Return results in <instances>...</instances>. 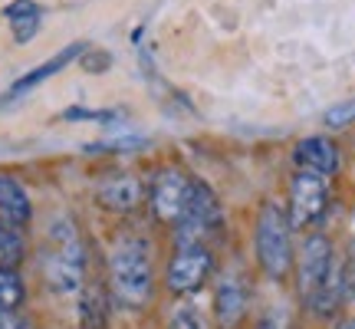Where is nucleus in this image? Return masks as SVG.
I'll use <instances>...</instances> for the list:
<instances>
[{"mask_svg":"<svg viewBox=\"0 0 355 329\" xmlns=\"http://www.w3.org/2000/svg\"><path fill=\"white\" fill-rule=\"evenodd\" d=\"M145 181L132 171H115V175H105L96 188V198L105 211H115V214H132L141 201H145Z\"/></svg>","mask_w":355,"mask_h":329,"instance_id":"1a4fd4ad","label":"nucleus"},{"mask_svg":"<svg viewBox=\"0 0 355 329\" xmlns=\"http://www.w3.org/2000/svg\"><path fill=\"white\" fill-rule=\"evenodd\" d=\"M339 264L336 260V253H332V244L329 237H322V234H309L300 247V260H296V280H300V293H303V300L309 303L316 290L326 283V277L332 273V267Z\"/></svg>","mask_w":355,"mask_h":329,"instance_id":"0eeeda50","label":"nucleus"},{"mask_svg":"<svg viewBox=\"0 0 355 329\" xmlns=\"http://www.w3.org/2000/svg\"><path fill=\"white\" fill-rule=\"evenodd\" d=\"M243 310H247V287H243L237 277H224L217 283V293H214V313H217V323L227 329V326H237L243 319Z\"/></svg>","mask_w":355,"mask_h":329,"instance_id":"f8f14e48","label":"nucleus"},{"mask_svg":"<svg viewBox=\"0 0 355 329\" xmlns=\"http://www.w3.org/2000/svg\"><path fill=\"white\" fill-rule=\"evenodd\" d=\"M30 13H40V3H33V0H13L10 7H3L7 20H20V17H30Z\"/></svg>","mask_w":355,"mask_h":329,"instance_id":"412c9836","label":"nucleus"},{"mask_svg":"<svg viewBox=\"0 0 355 329\" xmlns=\"http://www.w3.org/2000/svg\"><path fill=\"white\" fill-rule=\"evenodd\" d=\"M254 244H257V260L260 270L266 277L283 280L293 267V228L286 211L277 201H266L257 214V230H254Z\"/></svg>","mask_w":355,"mask_h":329,"instance_id":"7ed1b4c3","label":"nucleus"},{"mask_svg":"<svg viewBox=\"0 0 355 329\" xmlns=\"http://www.w3.org/2000/svg\"><path fill=\"white\" fill-rule=\"evenodd\" d=\"M293 162L300 164V171H309V175H319V178H329L339 171V149L336 142L326 139V135H309V139L296 142L293 149Z\"/></svg>","mask_w":355,"mask_h":329,"instance_id":"9d476101","label":"nucleus"},{"mask_svg":"<svg viewBox=\"0 0 355 329\" xmlns=\"http://www.w3.org/2000/svg\"><path fill=\"white\" fill-rule=\"evenodd\" d=\"M30 217H33V204L26 188L13 175L0 171V224L20 230L30 224Z\"/></svg>","mask_w":355,"mask_h":329,"instance_id":"9b49d317","label":"nucleus"},{"mask_svg":"<svg viewBox=\"0 0 355 329\" xmlns=\"http://www.w3.org/2000/svg\"><path fill=\"white\" fill-rule=\"evenodd\" d=\"M322 122L329 128H345L355 122V99H345V102H336L329 112L322 115Z\"/></svg>","mask_w":355,"mask_h":329,"instance_id":"dca6fc26","label":"nucleus"},{"mask_svg":"<svg viewBox=\"0 0 355 329\" xmlns=\"http://www.w3.org/2000/svg\"><path fill=\"white\" fill-rule=\"evenodd\" d=\"M257 329H290V326H286V317L273 310V313H266V317L257 323Z\"/></svg>","mask_w":355,"mask_h":329,"instance_id":"b1692460","label":"nucleus"},{"mask_svg":"<svg viewBox=\"0 0 355 329\" xmlns=\"http://www.w3.org/2000/svg\"><path fill=\"white\" fill-rule=\"evenodd\" d=\"M109 323V296L99 283H83L79 290V326L83 329H105Z\"/></svg>","mask_w":355,"mask_h":329,"instance_id":"4468645a","label":"nucleus"},{"mask_svg":"<svg viewBox=\"0 0 355 329\" xmlns=\"http://www.w3.org/2000/svg\"><path fill=\"white\" fill-rule=\"evenodd\" d=\"M145 142L135 139V135H125V139H112V142H96L89 145L86 152H128V149H141Z\"/></svg>","mask_w":355,"mask_h":329,"instance_id":"aec40b11","label":"nucleus"},{"mask_svg":"<svg viewBox=\"0 0 355 329\" xmlns=\"http://www.w3.org/2000/svg\"><path fill=\"white\" fill-rule=\"evenodd\" d=\"M109 283H112V296L128 310H141L152 303L155 267L152 247L145 237L125 234L115 241L112 257H109Z\"/></svg>","mask_w":355,"mask_h":329,"instance_id":"f03ea898","label":"nucleus"},{"mask_svg":"<svg viewBox=\"0 0 355 329\" xmlns=\"http://www.w3.org/2000/svg\"><path fill=\"white\" fill-rule=\"evenodd\" d=\"M86 53V43H69L66 50H60L56 56H50L43 66H37V69H30L26 76H20L17 83H13V89H10V99L13 96H24V92H30V89H37L40 83H46L50 76H56L60 69H66V66L73 63L76 56H83Z\"/></svg>","mask_w":355,"mask_h":329,"instance_id":"ddd939ff","label":"nucleus"},{"mask_svg":"<svg viewBox=\"0 0 355 329\" xmlns=\"http://www.w3.org/2000/svg\"><path fill=\"white\" fill-rule=\"evenodd\" d=\"M63 119L66 122H115L119 115L105 112V109H102V112H96V109H66Z\"/></svg>","mask_w":355,"mask_h":329,"instance_id":"a211bd4d","label":"nucleus"},{"mask_svg":"<svg viewBox=\"0 0 355 329\" xmlns=\"http://www.w3.org/2000/svg\"><path fill=\"white\" fill-rule=\"evenodd\" d=\"M10 24H13V40H17V43H26V40L37 37V30H40V13H30V17L10 20Z\"/></svg>","mask_w":355,"mask_h":329,"instance_id":"6ab92c4d","label":"nucleus"},{"mask_svg":"<svg viewBox=\"0 0 355 329\" xmlns=\"http://www.w3.org/2000/svg\"><path fill=\"white\" fill-rule=\"evenodd\" d=\"M214 273V253L207 247H178L168 260L165 283L175 296H191L198 293Z\"/></svg>","mask_w":355,"mask_h":329,"instance_id":"423d86ee","label":"nucleus"},{"mask_svg":"<svg viewBox=\"0 0 355 329\" xmlns=\"http://www.w3.org/2000/svg\"><path fill=\"white\" fill-rule=\"evenodd\" d=\"M326 208H329V185H326V178L319 175H309V171H296L290 185V228L293 230H306L319 224L322 214H326Z\"/></svg>","mask_w":355,"mask_h":329,"instance_id":"39448f33","label":"nucleus"},{"mask_svg":"<svg viewBox=\"0 0 355 329\" xmlns=\"http://www.w3.org/2000/svg\"><path fill=\"white\" fill-rule=\"evenodd\" d=\"M43 280L56 296H76L86 283V244L76 221L69 214H56L46 228L43 244Z\"/></svg>","mask_w":355,"mask_h":329,"instance_id":"f257e3e1","label":"nucleus"},{"mask_svg":"<svg viewBox=\"0 0 355 329\" xmlns=\"http://www.w3.org/2000/svg\"><path fill=\"white\" fill-rule=\"evenodd\" d=\"M0 329H30L20 310H0Z\"/></svg>","mask_w":355,"mask_h":329,"instance_id":"4be33fe9","label":"nucleus"},{"mask_svg":"<svg viewBox=\"0 0 355 329\" xmlns=\"http://www.w3.org/2000/svg\"><path fill=\"white\" fill-rule=\"evenodd\" d=\"M188 188L191 178L181 175L178 168H162L155 171L152 185H148V204H152V214L162 224H178L184 214V201H188Z\"/></svg>","mask_w":355,"mask_h":329,"instance_id":"6e6552de","label":"nucleus"},{"mask_svg":"<svg viewBox=\"0 0 355 329\" xmlns=\"http://www.w3.org/2000/svg\"><path fill=\"white\" fill-rule=\"evenodd\" d=\"M336 329H355V319H345V323H339Z\"/></svg>","mask_w":355,"mask_h":329,"instance_id":"393cba45","label":"nucleus"},{"mask_svg":"<svg viewBox=\"0 0 355 329\" xmlns=\"http://www.w3.org/2000/svg\"><path fill=\"white\" fill-rule=\"evenodd\" d=\"M168 329H207V326H204V317L194 306H178L175 313L168 317Z\"/></svg>","mask_w":355,"mask_h":329,"instance_id":"f3484780","label":"nucleus"},{"mask_svg":"<svg viewBox=\"0 0 355 329\" xmlns=\"http://www.w3.org/2000/svg\"><path fill=\"white\" fill-rule=\"evenodd\" d=\"M26 296L24 277L13 267H0V310H20Z\"/></svg>","mask_w":355,"mask_h":329,"instance_id":"2eb2a0df","label":"nucleus"},{"mask_svg":"<svg viewBox=\"0 0 355 329\" xmlns=\"http://www.w3.org/2000/svg\"><path fill=\"white\" fill-rule=\"evenodd\" d=\"M343 300H355V260L343 264Z\"/></svg>","mask_w":355,"mask_h":329,"instance_id":"5701e85b","label":"nucleus"},{"mask_svg":"<svg viewBox=\"0 0 355 329\" xmlns=\"http://www.w3.org/2000/svg\"><path fill=\"white\" fill-rule=\"evenodd\" d=\"M224 204L217 198L207 181L191 178L188 201H184V214L175 224L178 247H207L211 237H217L224 230Z\"/></svg>","mask_w":355,"mask_h":329,"instance_id":"20e7f679","label":"nucleus"}]
</instances>
